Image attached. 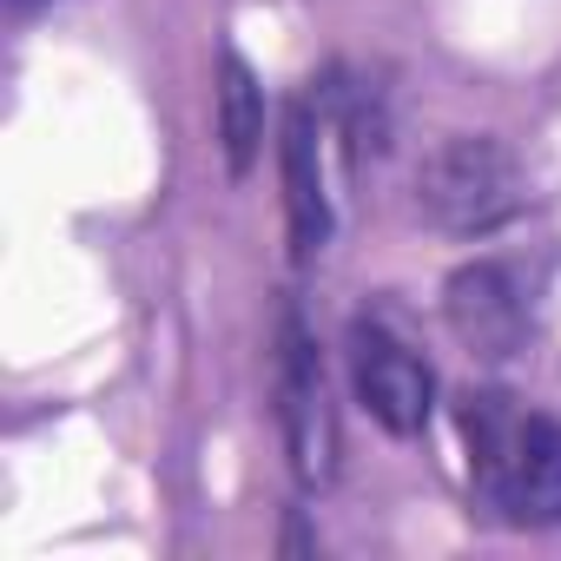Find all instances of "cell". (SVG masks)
Masks as SVG:
<instances>
[{"label":"cell","mask_w":561,"mask_h":561,"mask_svg":"<svg viewBox=\"0 0 561 561\" xmlns=\"http://www.w3.org/2000/svg\"><path fill=\"white\" fill-rule=\"evenodd\" d=\"M443 318L449 331L489 357V364H508L528 331H535V298H528V277L508 264V257H469L443 277Z\"/></svg>","instance_id":"277c9868"},{"label":"cell","mask_w":561,"mask_h":561,"mask_svg":"<svg viewBox=\"0 0 561 561\" xmlns=\"http://www.w3.org/2000/svg\"><path fill=\"white\" fill-rule=\"evenodd\" d=\"M456 430L482 508L515 528H561V416L522 410L508 390H462Z\"/></svg>","instance_id":"6da1fadb"},{"label":"cell","mask_w":561,"mask_h":561,"mask_svg":"<svg viewBox=\"0 0 561 561\" xmlns=\"http://www.w3.org/2000/svg\"><path fill=\"white\" fill-rule=\"evenodd\" d=\"M331 106L318 80L285 106L277 126V172H285V225H291V257L311 264L331 244V179H324V139H331Z\"/></svg>","instance_id":"8992f818"},{"label":"cell","mask_w":561,"mask_h":561,"mask_svg":"<svg viewBox=\"0 0 561 561\" xmlns=\"http://www.w3.org/2000/svg\"><path fill=\"white\" fill-rule=\"evenodd\" d=\"M271 397H277V436H285L298 489H331L337 482V403H331V370L298 305L277 311Z\"/></svg>","instance_id":"3957f363"},{"label":"cell","mask_w":561,"mask_h":561,"mask_svg":"<svg viewBox=\"0 0 561 561\" xmlns=\"http://www.w3.org/2000/svg\"><path fill=\"white\" fill-rule=\"evenodd\" d=\"M8 8H14V14H34V8H47V0H8Z\"/></svg>","instance_id":"ba28073f"},{"label":"cell","mask_w":561,"mask_h":561,"mask_svg":"<svg viewBox=\"0 0 561 561\" xmlns=\"http://www.w3.org/2000/svg\"><path fill=\"white\" fill-rule=\"evenodd\" d=\"M416 211L449 238H495L528 211V172L502 139L449 133L416 165Z\"/></svg>","instance_id":"7a4b0ae2"},{"label":"cell","mask_w":561,"mask_h":561,"mask_svg":"<svg viewBox=\"0 0 561 561\" xmlns=\"http://www.w3.org/2000/svg\"><path fill=\"white\" fill-rule=\"evenodd\" d=\"M344 364H351V390H357V403L390 430V436H423L430 430V416H436V370L397 337V331H383L377 318H357L351 324V351H344Z\"/></svg>","instance_id":"5b68a950"},{"label":"cell","mask_w":561,"mask_h":561,"mask_svg":"<svg viewBox=\"0 0 561 561\" xmlns=\"http://www.w3.org/2000/svg\"><path fill=\"white\" fill-rule=\"evenodd\" d=\"M211 100H218V146H225V165H231V179H244V172L257 165V146H264V80H257V67H251L238 47L218 54V87H211Z\"/></svg>","instance_id":"52a82bcc"}]
</instances>
